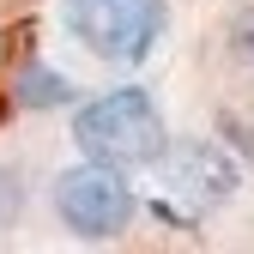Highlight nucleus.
<instances>
[{
  "mask_svg": "<svg viewBox=\"0 0 254 254\" xmlns=\"http://www.w3.org/2000/svg\"><path fill=\"white\" fill-rule=\"evenodd\" d=\"M73 139L85 157L97 164H115V170H133V164H151L164 157V115L145 97L139 85H115L103 97H91L79 115H73Z\"/></svg>",
  "mask_w": 254,
  "mask_h": 254,
  "instance_id": "nucleus-1",
  "label": "nucleus"
},
{
  "mask_svg": "<svg viewBox=\"0 0 254 254\" xmlns=\"http://www.w3.org/2000/svg\"><path fill=\"white\" fill-rule=\"evenodd\" d=\"M67 30L109 67H139L164 37V0H61Z\"/></svg>",
  "mask_w": 254,
  "mask_h": 254,
  "instance_id": "nucleus-2",
  "label": "nucleus"
},
{
  "mask_svg": "<svg viewBox=\"0 0 254 254\" xmlns=\"http://www.w3.org/2000/svg\"><path fill=\"white\" fill-rule=\"evenodd\" d=\"M133 188L115 164H97V157H85V164L61 170L55 176V218L67 224L73 236L85 242H109L127 230V218H133Z\"/></svg>",
  "mask_w": 254,
  "mask_h": 254,
  "instance_id": "nucleus-3",
  "label": "nucleus"
},
{
  "mask_svg": "<svg viewBox=\"0 0 254 254\" xmlns=\"http://www.w3.org/2000/svg\"><path fill=\"white\" fill-rule=\"evenodd\" d=\"M164 188H170V200H182L188 212H212V206H224L236 194V164L218 145L194 139V145H176L170 151V164H164Z\"/></svg>",
  "mask_w": 254,
  "mask_h": 254,
  "instance_id": "nucleus-4",
  "label": "nucleus"
},
{
  "mask_svg": "<svg viewBox=\"0 0 254 254\" xmlns=\"http://www.w3.org/2000/svg\"><path fill=\"white\" fill-rule=\"evenodd\" d=\"M230 55H236V67L254 79V12H236V24H230Z\"/></svg>",
  "mask_w": 254,
  "mask_h": 254,
  "instance_id": "nucleus-5",
  "label": "nucleus"
},
{
  "mask_svg": "<svg viewBox=\"0 0 254 254\" xmlns=\"http://www.w3.org/2000/svg\"><path fill=\"white\" fill-rule=\"evenodd\" d=\"M12 218H18V182L12 170H0V230H12Z\"/></svg>",
  "mask_w": 254,
  "mask_h": 254,
  "instance_id": "nucleus-6",
  "label": "nucleus"
}]
</instances>
